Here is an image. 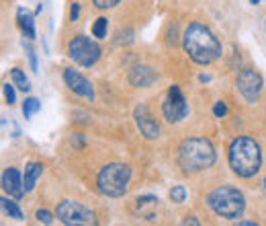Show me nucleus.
Wrapping results in <instances>:
<instances>
[{
	"mask_svg": "<svg viewBox=\"0 0 266 226\" xmlns=\"http://www.w3.org/2000/svg\"><path fill=\"white\" fill-rule=\"evenodd\" d=\"M183 45L189 58L201 66L215 62L221 56V43L203 23H191L183 35Z\"/></svg>",
	"mask_w": 266,
	"mask_h": 226,
	"instance_id": "f257e3e1",
	"label": "nucleus"
},
{
	"mask_svg": "<svg viewBox=\"0 0 266 226\" xmlns=\"http://www.w3.org/2000/svg\"><path fill=\"white\" fill-rule=\"evenodd\" d=\"M229 167L238 177H254L262 167L260 144L254 138L238 136L229 146Z\"/></svg>",
	"mask_w": 266,
	"mask_h": 226,
	"instance_id": "f03ea898",
	"label": "nucleus"
},
{
	"mask_svg": "<svg viewBox=\"0 0 266 226\" xmlns=\"http://www.w3.org/2000/svg\"><path fill=\"white\" fill-rule=\"evenodd\" d=\"M217 155L207 138H187L179 146V165L185 173H199L213 167Z\"/></svg>",
	"mask_w": 266,
	"mask_h": 226,
	"instance_id": "7ed1b4c3",
	"label": "nucleus"
},
{
	"mask_svg": "<svg viewBox=\"0 0 266 226\" xmlns=\"http://www.w3.org/2000/svg\"><path fill=\"white\" fill-rule=\"evenodd\" d=\"M207 204L217 216H221L225 220H238L244 214V208H246V199H244L242 191L231 187V185L215 187L207 195Z\"/></svg>",
	"mask_w": 266,
	"mask_h": 226,
	"instance_id": "20e7f679",
	"label": "nucleus"
},
{
	"mask_svg": "<svg viewBox=\"0 0 266 226\" xmlns=\"http://www.w3.org/2000/svg\"><path fill=\"white\" fill-rule=\"evenodd\" d=\"M129 179H131V169L127 165L121 163H111L107 165L99 177H97V185L99 191L107 197H121L127 187H129Z\"/></svg>",
	"mask_w": 266,
	"mask_h": 226,
	"instance_id": "39448f33",
	"label": "nucleus"
},
{
	"mask_svg": "<svg viewBox=\"0 0 266 226\" xmlns=\"http://www.w3.org/2000/svg\"><path fill=\"white\" fill-rule=\"evenodd\" d=\"M57 220L68 224V226H88V224H97V218H95V212L91 208H86L84 204L80 202H74V199H64L60 202L57 210Z\"/></svg>",
	"mask_w": 266,
	"mask_h": 226,
	"instance_id": "423d86ee",
	"label": "nucleus"
},
{
	"mask_svg": "<svg viewBox=\"0 0 266 226\" xmlns=\"http://www.w3.org/2000/svg\"><path fill=\"white\" fill-rule=\"evenodd\" d=\"M68 56L84 68H91L97 64V60L101 58V47L86 35H78L68 43Z\"/></svg>",
	"mask_w": 266,
	"mask_h": 226,
	"instance_id": "0eeeda50",
	"label": "nucleus"
},
{
	"mask_svg": "<svg viewBox=\"0 0 266 226\" xmlns=\"http://www.w3.org/2000/svg\"><path fill=\"white\" fill-rule=\"evenodd\" d=\"M162 113H164L166 121H170V123H179L189 115V103L176 85H172L168 89V97L162 105Z\"/></svg>",
	"mask_w": 266,
	"mask_h": 226,
	"instance_id": "6e6552de",
	"label": "nucleus"
},
{
	"mask_svg": "<svg viewBox=\"0 0 266 226\" xmlns=\"http://www.w3.org/2000/svg\"><path fill=\"white\" fill-rule=\"evenodd\" d=\"M235 87H238L240 95H242L248 103H256V101L260 99V95H262L264 81H262V77H260V74H258L256 70L246 68V70H242V72L238 74Z\"/></svg>",
	"mask_w": 266,
	"mask_h": 226,
	"instance_id": "1a4fd4ad",
	"label": "nucleus"
},
{
	"mask_svg": "<svg viewBox=\"0 0 266 226\" xmlns=\"http://www.w3.org/2000/svg\"><path fill=\"white\" fill-rule=\"evenodd\" d=\"M64 81L68 85V89L78 95V97H84L88 101H95V89H93V83L88 81L86 77H82L80 72L72 70V68H66L64 70Z\"/></svg>",
	"mask_w": 266,
	"mask_h": 226,
	"instance_id": "9d476101",
	"label": "nucleus"
},
{
	"mask_svg": "<svg viewBox=\"0 0 266 226\" xmlns=\"http://www.w3.org/2000/svg\"><path fill=\"white\" fill-rule=\"evenodd\" d=\"M3 189L15 197V199H21L27 191H25V183H23V177L21 173L15 169V167H9L5 173H3Z\"/></svg>",
	"mask_w": 266,
	"mask_h": 226,
	"instance_id": "9b49d317",
	"label": "nucleus"
},
{
	"mask_svg": "<svg viewBox=\"0 0 266 226\" xmlns=\"http://www.w3.org/2000/svg\"><path fill=\"white\" fill-rule=\"evenodd\" d=\"M135 123H137L139 132H141L147 140H154V138L160 136V125L156 123V119L147 113V109H145L143 105H139V107L135 109Z\"/></svg>",
	"mask_w": 266,
	"mask_h": 226,
	"instance_id": "f8f14e48",
	"label": "nucleus"
},
{
	"mask_svg": "<svg viewBox=\"0 0 266 226\" xmlns=\"http://www.w3.org/2000/svg\"><path fill=\"white\" fill-rule=\"evenodd\" d=\"M158 79V74L150 68V66H135L131 72H129V83L133 87H139V89H145L150 85H154Z\"/></svg>",
	"mask_w": 266,
	"mask_h": 226,
	"instance_id": "ddd939ff",
	"label": "nucleus"
},
{
	"mask_svg": "<svg viewBox=\"0 0 266 226\" xmlns=\"http://www.w3.org/2000/svg\"><path fill=\"white\" fill-rule=\"evenodd\" d=\"M17 17H19V25L23 29V35L27 39H35V21H33V15L27 11V9H19L17 11Z\"/></svg>",
	"mask_w": 266,
	"mask_h": 226,
	"instance_id": "4468645a",
	"label": "nucleus"
},
{
	"mask_svg": "<svg viewBox=\"0 0 266 226\" xmlns=\"http://www.w3.org/2000/svg\"><path fill=\"white\" fill-rule=\"evenodd\" d=\"M41 171H43L41 163H29V165H27V169H25V177H23V183H25V191H27V193L33 191L37 179L41 177Z\"/></svg>",
	"mask_w": 266,
	"mask_h": 226,
	"instance_id": "2eb2a0df",
	"label": "nucleus"
},
{
	"mask_svg": "<svg viewBox=\"0 0 266 226\" xmlns=\"http://www.w3.org/2000/svg\"><path fill=\"white\" fill-rule=\"evenodd\" d=\"M0 202H3V212L9 214V218H15V220H23V218H25V216H23V210L17 206V202H13V199H9V197H3Z\"/></svg>",
	"mask_w": 266,
	"mask_h": 226,
	"instance_id": "dca6fc26",
	"label": "nucleus"
},
{
	"mask_svg": "<svg viewBox=\"0 0 266 226\" xmlns=\"http://www.w3.org/2000/svg\"><path fill=\"white\" fill-rule=\"evenodd\" d=\"M11 77H13L15 87H17V89H21L23 93H27V91L31 89V83H29V79L25 77V72H23L21 68H13V70H11Z\"/></svg>",
	"mask_w": 266,
	"mask_h": 226,
	"instance_id": "f3484780",
	"label": "nucleus"
},
{
	"mask_svg": "<svg viewBox=\"0 0 266 226\" xmlns=\"http://www.w3.org/2000/svg\"><path fill=\"white\" fill-rule=\"evenodd\" d=\"M107 29H109V21L105 17H99L95 21V25H93V35L97 39H105L107 37Z\"/></svg>",
	"mask_w": 266,
	"mask_h": 226,
	"instance_id": "a211bd4d",
	"label": "nucleus"
},
{
	"mask_svg": "<svg viewBox=\"0 0 266 226\" xmlns=\"http://www.w3.org/2000/svg\"><path fill=\"white\" fill-rule=\"evenodd\" d=\"M41 109V103L37 101V99H25V103H23V115H25V119H29L33 113H37Z\"/></svg>",
	"mask_w": 266,
	"mask_h": 226,
	"instance_id": "6ab92c4d",
	"label": "nucleus"
},
{
	"mask_svg": "<svg viewBox=\"0 0 266 226\" xmlns=\"http://www.w3.org/2000/svg\"><path fill=\"white\" fill-rule=\"evenodd\" d=\"M170 199H172L174 204H183V202L187 199V189H185L183 185H174V187L170 189Z\"/></svg>",
	"mask_w": 266,
	"mask_h": 226,
	"instance_id": "aec40b11",
	"label": "nucleus"
},
{
	"mask_svg": "<svg viewBox=\"0 0 266 226\" xmlns=\"http://www.w3.org/2000/svg\"><path fill=\"white\" fill-rule=\"evenodd\" d=\"M3 93H5V99H7V103H9V105H13V103L17 101L15 85H9V83H5V87H3Z\"/></svg>",
	"mask_w": 266,
	"mask_h": 226,
	"instance_id": "412c9836",
	"label": "nucleus"
},
{
	"mask_svg": "<svg viewBox=\"0 0 266 226\" xmlns=\"http://www.w3.org/2000/svg\"><path fill=\"white\" fill-rule=\"evenodd\" d=\"M213 115L219 117V119L225 117V115H227V105H225L223 101H217V103L213 105Z\"/></svg>",
	"mask_w": 266,
	"mask_h": 226,
	"instance_id": "4be33fe9",
	"label": "nucleus"
},
{
	"mask_svg": "<svg viewBox=\"0 0 266 226\" xmlns=\"http://www.w3.org/2000/svg\"><path fill=\"white\" fill-rule=\"evenodd\" d=\"M37 220L39 222H43V224H53V216H51V212H47V210H37Z\"/></svg>",
	"mask_w": 266,
	"mask_h": 226,
	"instance_id": "5701e85b",
	"label": "nucleus"
},
{
	"mask_svg": "<svg viewBox=\"0 0 266 226\" xmlns=\"http://www.w3.org/2000/svg\"><path fill=\"white\" fill-rule=\"evenodd\" d=\"M97 9H113L115 5H119L121 0H93Z\"/></svg>",
	"mask_w": 266,
	"mask_h": 226,
	"instance_id": "b1692460",
	"label": "nucleus"
},
{
	"mask_svg": "<svg viewBox=\"0 0 266 226\" xmlns=\"http://www.w3.org/2000/svg\"><path fill=\"white\" fill-rule=\"evenodd\" d=\"M78 17H80V5L74 3V5H72V11H70V21L74 23V21H78Z\"/></svg>",
	"mask_w": 266,
	"mask_h": 226,
	"instance_id": "393cba45",
	"label": "nucleus"
},
{
	"mask_svg": "<svg viewBox=\"0 0 266 226\" xmlns=\"http://www.w3.org/2000/svg\"><path fill=\"white\" fill-rule=\"evenodd\" d=\"M27 52H29V60H31V68H33V70H37V58H35V54H33L31 49H27Z\"/></svg>",
	"mask_w": 266,
	"mask_h": 226,
	"instance_id": "a878e982",
	"label": "nucleus"
},
{
	"mask_svg": "<svg viewBox=\"0 0 266 226\" xmlns=\"http://www.w3.org/2000/svg\"><path fill=\"white\" fill-rule=\"evenodd\" d=\"M185 224H195V226H199V220H195V218H187Z\"/></svg>",
	"mask_w": 266,
	"mask_h": 226,
	"instance_id": "bb28decb",
	"label": "nucleus"
},
{
	"mask_svg": "<svg viewBox=\"0 0 266 226\" xmlns=\"http://www.w3.org/2000/svg\"><path fill=\"white\" fill-rule=\"evenodd\" d=\"M250 3H252V5H258V3H260V0H250Z\"/></svg>",
	"mask_w": 266,
	"mask_h": 226,
	"instance_id": "cd10ccee",
	"label": "nucleus"
},
{
	"mask_svg": "<svg viewBox=\"0 0 266 226\" xmlns=\"http://www.w3.org/2000/svg\"><path fill=\"white\" fill-rule=\"evenodd\" d=\"M264 187H266V179H264Z\"/></svg>",
	"mask_w": 266,
	"mask_h": 226,
	"instance_id": "c85d7f7f",
	"label": "nucleus"
}]
</instances>
